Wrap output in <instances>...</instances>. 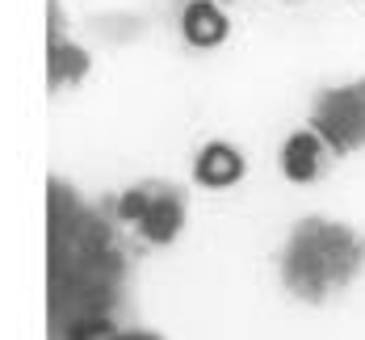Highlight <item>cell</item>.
<instances>
[{"instance_id": "cell-1", "label": "cell", "mask_w": 365, "mask_h": 340, "mask_svg": "<svg viewBox=\"0 0 365 340\" xmlns=\"http://www.w3.org/2000/svg\"><path fill=\"white\" fill-rule=\"evenodd\" d=\"M277 269L294 299L328 302L365 273V231L336 219H302L294 223Z\"/></svg>"}, {"instance_id": "cell-2", "label": "cell", "mask_w": 365, "mask_h": 340, "mask_svg": "<svg viewBox=\"0 0 365 340\" xmlns=\"http://www.w3.org/2000/svg\"><path fill=\"white\" fill-rule=\"evenodd\" d=\"M331 155H353L365 148V80H349L315 93L311 122H307Z\"/></svg>"}, {"instance_id": "cell-3", "label": "cell", "mask_w": 365, "mask_h": 340, "mask_svg": "<svg viewBox=\"0 0 365 340\" xmlns=\"http://www.w3.org/2000/svg\"><path fill=\"white\" fill-rule=\"evenodd\" d=\"M185 193L177 185H135L118 197V219L139 227L147 244H173L185 227Z\"/></svg>"}, {"instance_id": "cell-4", "label": "cell", "mask_w": 365, "mask_h": 340, "mask_svg": "<svg viewBox=\"0 0 365 340\" xmlns=\"http://www.w3.org/2000/svg\"><path fill=\"white\" fill-rule=\"evenodd\" d=\"M328 160H331L328 143H324L311 126L294 130L290 139L282 143V155H277L282 177H286L290 185H311V181H319V177L328 172Z\"/></svg>"}, {"instance_id": "cell-5", "label": "cell", "mask_w": 365, "mask_h": 340, "mask_svg": "<svg viewBox=\"0 0 365 340\" xmlns=\"http://www.w3.org/2000/svg\"><path fill=\"white\" fill-rule=\"evenodd\" d=\"M248 164H244V151L231 148V143H206L193 160V181L206 189H231L244 181Z\"/></svg>"}, {"instance_id": "cell-6", "label": "cell", "mask_w": 365, "mask_h": 340, "mask_svg": "<svg viewBox=\"0 0 365 340\" xmlns=\"http://www.w3.org/2000/svg\"><path fill=\"white\" fill-rule=\"evenodd\" d=\"M181 34L189 46L197 51H210V46H222L227 34H231V21L215 0H189L181 13Z\"/></svg>"}, {"instance_id": "cell-7", "label": "cell", "mask_w": 365, "mask_h": 340, "mask_svg": "<svg viewBox=\"0 0 365 340\" xmlns=\"http://www.w3.org/2000/svg\"><path fill=\"white\" fill-rule=\"evenodd\" d=\"M84 72H88V55H84L80 46H72V42L63 46V38H59V42H51V88H59L63 80L76 84Z\"/></svg>"}, {"instance_id": "cell-8", "label": "cell", "mask_w": 365, "mask_h": 340, "mask_svg": "<svg viewBox=\"0 0 365 340\" xmlns=\"http://www.w3.org/2000/svg\"><path fill=\"white\" fill-rule=\"evenodd\" d=\"M88 340H164L160 332H143V328H106V332H97V336H88Z\"/></svg>"}]
</instances>
